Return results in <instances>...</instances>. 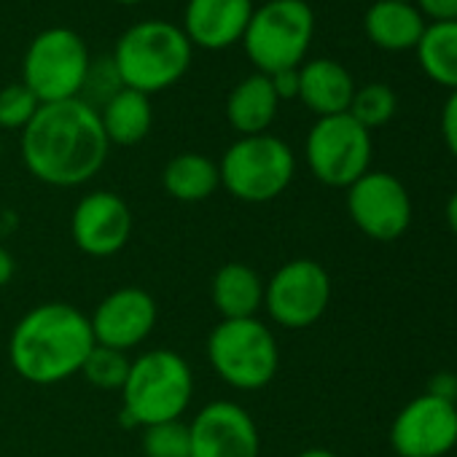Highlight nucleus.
Returning <instances> with one entry per match:
<instances>
[{"label":"nucleus","mask_w":457,"mask_h":457,"mask_svg":"<svg viewBox=\"0 0 457 457\" xmlns=\"http://www.w3.org/2000/svg\"><path fill=\"white\" fill-rule=\"evenodd\" d=\"M111 143L100 113L81 97L46 103L22 129V162L30 175L54 188L89 183L105 164Z\"/></svg>","instance_id":"nucleus-1"},{"label":"nucleus","mask_w":457,"mask_h":457,"mask_svg":"<svg viewBox=\"0 0 457 457\" xmlns=\"http://www.w3.org/2000/svg\"><path fill=\"white\" fill-rule=\"evenodd\" d=\"M92 350L89 315L68 302H44L28 310L9 339L12 369L33 385H57L81 374Z\"/></svg>","instance_id":"nucleus-2"},{"label":"nucleus","mask_w":457,"mask_h":457,"mask_svg":"<svg viewBox=\"0 0 457 457\" xmlns=\"http://www.w3.org/2000/svg\"><path fill=\"white\" fill-rule=\"evenodd\" d=\"M191 41L183 28L162 20L137 22L116 44L113 71L121 87L156 95L178 84L191 65Z\"/></svg>","instance_id":"nucleus-3"},{"label":"nucleus","mask_w":457,"mask_h":457,"mask_svg":"<svg viewBox=\"0 0 457 457\" xmlns=\"http://www.w3.org/2000/svg\"><path fill=\"white\" fill-rule=\"evenodd\" d=\"M121 393V411L129 425H159L180 420L194 398V371L183 355L154 347L129 363Z\"/></svg>","instance_id":"nucleus-4"},{"label":"nucleus","mask_w":457,"mask_h":457,"mask_svg":"<svg viewBox=\"0 0 457 457\" xmlns=\"http://www.w3.org/2000/svg\"><path fill=\"white\" fill-rule=\"evenodd\" d=\"M207 361L212 371L235 390H262L280 369V347L259 318L220 320L207 337Z\"/></svg>","instance_id":"nucleus-5"},{"label":"nucleus","mask_w":457,"mask_h":457,"mask_svg":"<svg viewBox=\"0 0 457 457\" xmlns=\"http://www.w3.org/2000/svg\"><path fill=\"white\" fill-rule=\"evenodd\" d=\"M220 186L240 202L264 204L278 199L296 175L291 145L270 132L240 137L218 162Z\"/></svg>","instance_id":"nucleus-6"},{"label":"nucleus","mask_w":457,"mask_h":457,"mask_svg":"<svg viewBox=\"0 0 457 457\" xmlns=\"http://www.w3.org/2000/svg\"><path fill=\"white\" fill-rule=\"evenodd\" d=\"M315 36V14L304 0H270L253 9L243 36L245 54L264 76L302 68Z\"/></svg>","instance_id":"nucleus-7"},{"label":"nucleus","mask_w":457,"mask_h":457,"mask_svg":"<svg viewBox=\"0 0 457 457\" xmlns=\"http://www.w3.org/2000/svg\"><path fill=\"white\" fill-rule=\"evenodd\" d=\"M89 79V49L68 28H49L33 38L22 60V84L46 103H62L81 95Z\"/></svg>","instance_id":"nucleus-8"},{"label":"nucleus","mask_w":457,"mask_h":457,"mask_svg":"<svg viewBox=\"0 0 457 457\" xmlns=\"http://www.w3.org/2000/svg\"><path fill=\"white\" fill-rule=\"evenodd\" d=\"M304 156L312 175L331 188H350L371 164V132L350 113L318 119L307 135Z\"/></svg>","instance_id":"nucleus-9"},{"label":"nucleus","mask_w":457,"mask_h":457,"mask_svg":"<svg viewBox=\"0 0 457 457\" xmlns=\"http://www.w3.org/2000/svg\"><path fill=\"white\" fill-rule=\"evenodd\" d=\"M328 302L331 278L312 259H294L264 283V310L278 326L291 331L315 326L328 310Z\"/></svg>","instance_id":"nucleus-10"},{"label":"nucleus","mask_w":457,"mask_h":457,"mask_svg":"<svg viewBox=\"0 0 457 457\" xmlns=\"http://www.w3.org/2000/svg\"><path fill=\"white\" fill-rule=\"evenodd\" d=\"M347 212L366 237L393 243L411 223V199L395 175L369 170L347 188Z\"/></svg>","instance_id":"nucleus-11"},{"label":"nucleus","mask_w":457,"mask_h":457,"mask_svg":"<svg viewBox=\"0 0 457 457\" xmlns=\"http://www.w3.org/2000/svg\"><path fill=\"white\" fill-rule=\"evenodd\" d=\"M398 457H444L457 446V403L433 393L411 398L390 425Z\"/></svg>","instance_id":"nucleus-12"},{"label":"nucleus","mask_w":457,"mask_h":457,"mask_svg":"<svg viewBox=\"0 0 457 457\" xmlns=\"http://www.w3.org/2000/svg\"><path fill=\"white\" fill-rule=\"evenodd\" d=\"M191 457H259L262 433L251 411L235 401H210L188 422Z\"/></svg>","instance_id":"nucleus-13"},{"label":"nucleus","mask_w":457,"mask_h":457,"mask_svg":"<svg viewBox=\"0 0 457 457\" xmlns=\"http://www.w3.org/2000/svg\"><path fill=\"white\" fill-rule=\"evenodd\" d=\"M135 218L124 196L113 191H89L71 215V235L81 253L111 259L132 240Z\"/></svg>","instance_id":"nucleus-14"},{"label":"nucleus","mask_w":457,"mask_h":457,"mask_svg":"<svg viewBox=\"0 0 457 457\" xmlns=\"http://www.w3.org/2000/svg\"><path fill=\"white\" fill-rule=\"evenodd\" d=\"M156 318H159V307L148 291L119 288L95 307L89 323H92L95 345L129 353L151 337Z\"/></svg>","instance_id":"nucleus-15"},{"label":"nucleus","mask_w":457,"mask_h":457,"mask_svg":"<svg viewBox=\"0 0 457 457\" xmlns=\"http://www.w3.org/2000/svg\"><path fill=\"white\" fill-rule=\"evenodd\" d=\"M253 14V0H188L183 33L191 46L199 49H228L243 41Z\"/></svg>","instance_id":"nucleus-16"},{"label":"nucleus","mask_w":457,"mask_h":457,"mask_svg":"<svg viewBox=\"0 0 457 457\" xmlns=\"http://www.w3.org/2000/svg\"><path fill=\"white\" fill-rule=\"evenodd\" d=\"M353 95H355V81L345 65L318 57L299 68V100L318 119L347 113Z\"/></svg>","instance_id":"nucleus-17"},{"label":"nucleus","mask_w":457,"mask_h":457,"mask_svg":"<svg viewBox=\"0 0 457 457\" xmlns=\"http://www.w3.org/2000/svg\"><path fill=\"white\" fill-rule=\"evenodd\" d=\"M264 283L267 280L243 262L223 264L210 283V299L220 320L256 318L264 307Z\"/></svg>","instance_id":"nucleus-18"},{"label":"nucleus","mask_w":457,"mask_h":457,"mask_svg":"<svg viewBox=\"0 0 457 457\" xmlns=\"http://www.w3.org/2000/svg\"><path fill=\"white\" fill-rule=\"evenodd\" d=\"M425 28V17L411 0H377L363 17V30L369 41L385 52L417 49Z\"/></svg>","instance_id":"nucleus-19"},{"label":"nucleus","mask_w":457,"mask_h":457,"mask_svg":"<svg viewBox=\"0 0 457 457\" xmlns=\"http://www.w3.org/2000/svg\"><path fill=\"white\" fill-rule=\"evenodd\" d=\"M278 108H280V100L272 89L270 76L253 73L228 92L226 119L240 137L264 135L272 127Z\"/></svg>","instance_id":"nucleus-20"},{"label":"nucleus","mask_w":457,"mask_h":457,"mask_svg":"<svg viewBox=\"0 0 457 457\" xmlns=\"http://www.w3.org/2000/svg\"><path fill=\"white\" fill-rule=\"evenodd\" d=\"M100 113V124L105 129L108 143L113 145H137L148 137L151 124H154V108H151V97L135 89L121 87L119 92H113L108 97V103L103 105Z\"/></svg>","instance_id":"nucleus-21"},{"label":"nucleus","mask_w":457,"mask_h":457,"mask_svg":"<svg viewBox=\"0 0 457 457\" xmlns=\"http://www.w3.org/2000/svg\"><path fill=\"white\" fill-rule=\"evenodd\" d=\"M162 186L175 202H186V204L204 202L220 188L218 164L204 154H194V151L178 154L164 164Z\"/></svg>","instance_id":"nucleus-22"},{"label":"nucleus","mask_w":457,"mask_h":457,"mask_svg":"<svg viewBox=\"0 0 457 457\" xmlns=\"http://www.w3.org/2000/svg\"><path fill=\"white\" fill-rule=\"evenodd\" d=\"M417 60L433 84L457 92V20L430 22L417 44Z\"/></svg>","instance_id":"nucleus-23"},{"label":"nucleus","mask_w":457,"mask_h":457,"mask_svg":"<svg viewBox=\"0 0 457 457\" xmlns=\"http://www.w3.org/2000/svg\"><path fill=\"white\" fill-rule=\"evenodd\" d=\"M395 108H398V97L387 84H366L355 89L347 113L371 132L377 127H385L395 116Z\"/></svg>","instance_id":"nucleus-24"},{"label":"nucleus","mask_w":457,"mask_h":457,"mask_svg":"<svg viewBox=\"0 0 457 457\" xmlns=\"http://www.w3.org/2000/svg\"><path fill=\"white\" fill-rule=\"evenodd\" d=\"M129 363L132 361H129L127 353L95 345V350L89 353V358H87V363L81 369V374L97 390H121L124 382H127V374H129Z\"/></svg>","instance_id":"nucleus-25"},{"label":"nucleus","mask_w":457,"mask_h":457,"mask_svg":"<svg viewBox=\"0 0 457 457\" xmlns=\"http://www.w3.org/2000/svg\"><path fill=\"white\" fill-rule=\"evenodd\" d=\"M145 457H191V436L183 420L143 428Z\"/></svg>","instance_id":"nucleus-26"},{"label":"nucleus","mask_w":457,"mask_h":457,"mask_svg":"<svg viewBox=\"0 0 457 457\" xmlns=\"http://www.w3.org/2000/svg\"><path fill=\"white\" fill-rule=\"evenodd\" d=\"M41 108V100L25 87L12 84L0 89V127L4 129H25Z\"/></svg>","instance_id":"nucleus-27"},{"label":"nucleus","mask_w":457,"mask_h":457,"mask_svg":"<svg viewBox=\"0 0 457 457\" xmlns=\"http://www.w3.org/2000/svg\"><path fill=\"white\" fill-rule=\"evenodd\" d=\"M441 135L449 154L457 159V92H452L441 108Z\"/></svg>","instance_id":"nucleus-28"},{"label":"nucleus","mask_w":457,"mask_h":457,"mask_svg":"<svg viewBox=\"0 0 457 457\" xmlns=\"http://www.w3.org/2000/svg\"><path fill=\"white\" fill-rule=\"evenodd\" d=\"M422 17L433 22H454L457 20V0H417L414 4Z\"/></svg>","instance_id":"nucleus-29"},{"label":"nucleus","mask_w":457,"mask_h":457,"mask_svg":"<svg viewBox=\"0 0 457 457\" xmlns=\"http://www.w3.org/2000/svg\"><path fill=\"white\" fill-rule=\"evenodd\" d=\"M272 81V89L278 95V100H294L299 97V68H291V71H280L275 76H270Z\"/></svg>","instance_id":"nucleus-30"},{"label":"nucleus","mask_w":457,"mask_h":457,"mask_svg":"<svg viewBox=\"0 0 457 457\" xmlns=\"http://www.w3.org/2000/svg\"><path fill=\"white\" fill-rule=\"evenodd\" d=\"M14 272H17V262L14 256L0 245V288H6L12 280H14Z\"/></svg>","instance_id":"nucleus-31"},{"label":"nucleus","mask_w":457,"mask_h":457,"mask_svg":"<svg viewBox=\"0 0 457 457\" xmlns=\"http://www.w3.org/2000/svg\"><path fill=\"white\" fill-rule=\"evenodd\" d=\"M446 223H449V228L457 235V191L449 196V202H446Z\"/></svg>","instance_id":"nucleus-32"},{"label":"nucleus","mask_w":457,"mask_h":457,"mask_svg":"<svg viewBox=\"0 0 457 457\" xmlns=\"http://www.w3.org/2000/svg\"><path fill=\"white\" fill-rule=\"evenodd\" d=\"M296 457H337L331 449H323V446H312V449H304V452H299Z\"/></svg>","instance_id":"nucleus-33"},{"label":"nucleus","mask_w":457,"mask_h":457,"mask_svg":"<svg viewBox=\"0 0 457 457\" xmlns=\"http://www.w3.org/2000/svg\"><path fill=\"white\" fill-rule=\"evenodd\" d=\"M116 4H121V6H137L140 0H116Z\"/></svg>","instance_id":"nucleus-34"}]
</instances>
